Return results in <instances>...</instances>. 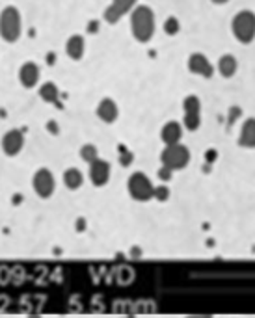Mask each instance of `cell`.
<instances>
[{
	"mask_svg": "<svg viewBox=\"0 0 255 318\" xmlns=\"http://www.w3.org/2000/svg\"><path fill=\"white\" fill-rule=\"evenodd\" d=\"M132 36L140 43H147L155 36V13L149 6H136L131 13Z\"/></svg>",
	"mask_w": 255,
	"mask_h": 318,
	"instance_id": "1",
	"label": "cell"
},
{
	"mask_svg": "<svg viewBox=\"0 0 255 318\" xmlns=\"http://www.w3.org/2000/svg\"><path fill=\"white\" fill-rule=\"evenodd\" d=\"M231 32L240 43H252L255 39V13L252 9H242L231 21Z\"/></svg>",
	"mask_w": 255,
	"mask_h": 318,
	"instance_id": "2",
	"label": "cell"
},
{
	"mask_svg": "<svg viewBox=\"0 0 255 318\" xmlns=\"http://www.w3.org/2000/svg\"><path fill=\"white\" fill-rule=\"evenodd\" d=\"M21 13L13 6H8L0 11V38L8 43H15L21 36Z\"/></svg>",
	"mask_w": 255,
	"mask_h": 318,
	"instance_id": "3",
	"label": "cell"
},
{
	"mask_svg": "<svg viewBox=\"0 0 255 318\" xmlns=\"http://www.w3.org/2000/svg\"><path fill=\"white\" fill-rule=\"evenodd\" d=\"M160 162L162 166L170 168V170H183L190 162V151L186 145L175 143V145H166L164 151L160 153Z\"/></svg>",
	"mask_w": 255,
	"mask_h": 318,
	"instance_id": "4",
	"label": "cell"
},
{
	"mask_svg": "<svg viewBox=\"0 0 255 318\" xmlns=\"http://www.w3.org/2000/svg\"><path fill=\"white\" fill-rule=\"evenodd\" d=\"M127 186H129L131 197L136 199V201H149L153 197V194H155V186L151 184L149 177H147L146 173H142V171L132 173L131 177H129Z\"/></svg>",
	"mask_w": 255,
	"mask_h": 318,
	"instance_id": "5",
	"label": "cell"
},
{
	"mask_svg": "<svg viewBox=\"0 0 255 318\" xmlns=\"http://www.w3.org/2000/svg\"><path fill=\"white\" fill-rule=\"evenodd\" d=\"M32 184H34V190L39 197L43 199H49L51 195L54 194V188H56V181H54V175L47 168H41V170L36 171V175L32 179Z\"/></svg>",
	"mask_w": 255,
	"mask_h": 318,
	"instance_id": "6",
	"label": "cell"
},
{
	"mask_svg": "<svg viewBox=\"0 0 255 318\" xmlns=\"http://www.w3.org/2000/svg\"><path fill=\"white\" fill-rule=\"evenodd\" d=\"M188 69H190V73L203 78H210L214 75L212 63L209 62L207 56L201 54V52H192V54H190V58H188Z\"/></svg>",
	"mask_w": 255,
	"mask_h": 318,
	"instance_id": "7",
	"label": "cell"
},
{
	"mask_svg": "<svg viewBox=\"0 0 255 318\" xmlns=\"http://www.w3.org/2000/svg\"><path fill=\"white\" fill-rule=\"evenodd\" d=\"M24 147V136L21 131H9L4 134V138H2V151L6 153L8 156H15L21 153V149Z\"/></svg>",
	"mask_w": 255,
	"mask_h": 318,
	"instance_id": "8",
	"label": "cell"
},
{
	"mask_svg": "<svg viewBox=\"0 0 255 318\" xmlns=\"http://www.w3.org/2000/svg\"><path fill=\"white\" fill-rule=\"evenodd\" d=\"M90 179L95 186H104L110 179V164L106 160H101V158L92 162L90 164Z\"/></svg>",
	"mask_w": 255,
	"mask_h": 318,
	"instance_id": "9",
	"label": "cell"
},
{
	"mask_svg": "<svg viewBox=\"0 0 255 318\" xmlns=\"http://www.w3.org/2000/svg\"><path fill=\"white\" fill-rule=\"evenodd\" d=\"M19 80L24 88H34L39 82V67L34 62H26L19 69Z\"/></svg>",
	"mask_w": 255,
	"mask_h": 318,
	"instance_id": "10",
	"label": "cell"
},
{
	"mask_svg": "<svg viewBox=\"0 0 255 318\" xmlns=\"http://www.w3.org/2000/svg\"><path fill=\"white\" fill-rule=\"evenodd\" d=\"M239 145L246 149H255V117H250L242 123L239 134Z\"/></svg>",
	"mask_w": 255,
	"mask_h": 318,
	"instance_id": "11",
	"label": "cell"
},
{
	"mask_svg": "<svg viewBox=\"0 0 255 318\" xmlns=\"http://www.w3.org/2000/svg\"><path fill=\"white\" fill-rule=\"evenodd\" d=\"M119 116V110H117V104L112 99H102L97 106V117L104 123H114Z\"/></svg>",
	"mask_w": 255,
	"mask_h": 318,
	"instance_id": "12",
	"label": "cell"
},
{
	"mask_svg": "<svg viewBox=\"0 0 255 318\" xmlns=\"http://www.w3.org/2000/svg\"><path fill=\"white\" fill-rule=\"evenodd\" d=\"M181 136H183V127L177 123V121H168V123L162 127L160 131V138L166 145H175L181 141Z\"/></svg>",
	"mask_w": 255,
	"mask_h": 318,
	"instance_id": "13",
	"label": "cell"
},
{
	"mask_svg": "<svg viewBox=\"0 0 255 318\" xmlns=\"http://www.w3.org/2000/svg\"><path fill=\"white\" fill-rule=\"evenodd\" d=\"M65 52L69 56L71 60H82V56L86 52V43H84V38L82 36H71L65 43Z\"/></svg>",
	"mask_w": 255,
	"mask_h": 318,
	"instance_id": "14",
	"label": "cell"
},
{
	"mask_svg": "<svg viewBox=\"0 0 255 318\" xmlns=\"http://www.w3.org/2000/svg\"><path fill=\"white\" fill-rule=\"evenodd\" d=\"M237 67H239V63H237V58L233 54L220 56V60H218V73L224 78H231L237 73Z\"/></svg>",
	"mask_w": 255,
	"mask_h": 318,
	"instance_id": "15",
	"label": "cell"
},
{
	"mask_svg": "<svg viewBox=\"0 0 255 318\" xmlns=\"http://www.w3.org/2000/svg\"><path fill=\"white\" fill-rule=\"evenodd\" d=\"M63 184L69 188V190H78V188L84 184V175H82L80 170H77V168H69V170L63 173Z\"/></svg>",
	"mask_w": 255,
	"mask_h": 318,
	"instance_id": "16",
	"label": "cell"
},
{
	"mask_svg": "<svg viewBox=\"0 0 255 318\" xmlns=\"http://www.w3.org/2000/svg\"><path fill=\"white\" fill-rule=\"evenodd\" d=\"M39 97L45 102L56 104V102H58V97H60V91H58L54 82H45V84L39 88Z\"/></svg>",
	"mask_w": 255,
	"mask_h": 318,
	"instance_id": "17",
	"label": "cell"
},
{
	"mask_svg": "<svg viewBox=\"0 0 255 318\" xmlns=\"http://www.w3.org/2000/svg\"><path fill=\"white\" fill-rule=\"evenodd\" d=\"M183 110L185 114H201V101L198 95H188L183 101Z\"/></svg>",
	"mask_w": 255,
	"mask_h": 318,
	"instance_id": "18",
	"label": "cell"
},
{
	"mask_svg": "<svg viewBox=\"0 0 255 318\" xmlns=\"http://www.w3.org/2000/svg\"><path fill=\"white\" fill-rule=\"evenodd\" d=\"M80 156H82L84 162L92 164L99 158V151H97V147H95L93 143H86V145H82V149H80Z\"/></svg>",
	"mask_w": 255,
	"mask_h": 318,
	"instance_id": "19",
	"label": "cell"
},
{
	"mask_svg": "<svg viewBox=\"0 0 255 318\" xmlns=\"http://www.w3.org/2000/svg\"><path fill=\"white\" fill-rule=\"evenodd\" d=\"M183 125H185V129H188V131H198L201 127V114H185Z\"/></svg>",
	"mask_w": 255,
	"mask_h": 318,
	"instance_id": "20",
	"label": "cell"
},
{
	"mask_svg": "<svg viewBox=\"0 0 255 318\" xmlns=\"http://www.w3.org/2000/svg\"><path fill=\"white\" fill-rule=\"evenodd\" d=\"M136 2H138V0H114L112 6H114L121 15H125V13H129V11H132V9L136 8Z\"/></svg>",
	"mask_w": 255,
	"mask_h": 318,
	"instance_id": "21",
	"label": "cell"
},
{
	"mask_svg": "<svg viewBox=\"0 0 255 318\" xmlns=\"http://www.w3.org/2000/svg\"><path fill=\"white\" fill-rule=\"evenodd\" d=\"M179 28H181V24H179L177 17H168V19L164 21V32H166L168 36H177Z\"/></svg>",
	"mask_w": 255,
	"mask_h": 318,
	"instance_id": "22",
	"label": "cell"
},
{
	"mask_svg": "<svg viewBox=\"0 0 255 318\" xmlns=\"http://www.w3.org/2000/svg\"><path fill=\"white\" fill-rule=\"evenodd\" d=\"M102 17H104V21H106V23L108 24H116L117 21H119V19H121V13H119V11H117L116 8H114V6H112V4H110L108 8L104 9V13H102Z\"/></svg>",
	"mask_w": 255,
	"mask_h": 318,
	"instance_id": "23",
	"label": "cell"
},
{
	"mask_svg": "<svg viewBox=\"0 0 255 318\" xmlns=\"http://www.w3.org/2000/svg\"><path fill=\"white\" fill-rule=\"evenodd\" d=\"M153 197H155V199H158V201H166V199L170 197V190H168V186H166V184H160V186H156Z\"/></svg>",
	"mask_w": 255,
	"mask_h": 318,
	"instance_id": "24",
	"label": "cell"
},
{
	"mask_svg": "<svg viewBox=\"0 0 255 318\" xmlns=\"http://www.w3.org/2000/svg\"><path fill=\"white\" fill-rule=\"evenodd\" d=\"M132 160H134V156H132L131 151H127L125 147H121V155H119V164H121V166H131Z\"/></svg>",
	"mask_w": 255,
	"mask_h": 318,
	"instance_id": "25",
	"label": "cell"
},
{
	"mask_svg": "<svg viewBox=\"0 0 255 318\" xmlns=\"http://www.w3.org/2000/svg\"><path fill=\"white\" fill-rule=\"evenodd\" d=\"M171 175H173V170L166 168V166H162V168L158 170V179H160L162 182H168V181H171Z\"/></svg>",
	"mask_w": 255,
	"mask_h": 318,
	"instance_id": "26",
	"label": "cell"
},
{
	"mask_svg": "<svg viewBox=\"0 0 255 318\" xmlns=\"http://www.w3.org/2000/svg\"><path fill=\"white\" fill-rule=\"evenodd\" d=\"M240 116H242V110H240L239 106H233V108L229 110V119H227V125L231 127V125L235 123V121H237Z\"/></svg>",
	"mask_w": 255,
	"mask_h": 318,
	"instance_id": "27",
	"label": "cell"
},
{
	"mask_svg": "<svg viewBox=\"0 0 255 318\" xmlns=\"http://www.w3.org/2000/svg\"><path fill=\"white\" fill-rule=\"evenodd\" d=\"M97 32H99V23L97 21L88 23V34H97Z\"/></svg>",
	"mask_w": 255,
	"mask_h": 318,
	"instance_id": "28",
	"label": "cell"
},
{
	"mask_svg": "<svg viewBox=\"0 0 255 318\" xmlns=\"http://www.w3.org/2000/svg\"><path fill=\"white\" fill-rule=\"evenodd\" d=\"M216 156H218L216 151H214V149H209V151H207V156H205V158H207V162H214V160H216Z\"/></svg>",
	"mask_w": 255,
	"mask_h": 318,
	"instance_id": "29",
	"label": "cell"
},
{
	"mask_svg": "<svg viewBox=\"0 0 255 318\" xmlns=\"http://www.w3.org/2000/svg\"><path fill=\"white\" fill-rule=\"evenodd\" d=\"M47 131H51L52 134H58V125H56L54 121H49V123H47Z\"/></svg>",
	"mask_w": 255,
	"mask_h": 318,
	"instance_id": "30",
	"label": "cell"
},
{
	"mask_svg": "<svg viewBox=\"0 0 255 318\" xmlns=\"http://www.w3.org/2000/svg\"><path fill=\"white\" fill-rule=\"evenodd\" d=\"M84 227H86L84 218H80V220H77V231H84Z\"/></svg>",
	"mask_w": 255,
	"mask_h": 318,
	"instance_id": "31",
	"label": "cell"
},
{
	"mask_svg": "<svg viewBox=\"0 0 255 318\" xmlns=\"http://www.w3.org/2000/svg\"><path fill=\"white\" fill-rule=\"evenodd\" d=\"M47 63H54V54H47Z\"/></svg>",
	"mask_w": 255,
	"mask_h": 318,
	"instance_id": "32",
	"label": "cell"
},
{
	"mask_svg": "<svg viewBox=\"0 0 255 318\" xmlns=\"http://www.w3.org/2000/svg\"><path fill=\"white\" fill-rule=\"evenodd\" d=\"M210 2H214V4H218V6H222V4H227L229 0H210Z\"/></svg>",
	"mask_w": 255,
	"mask_h": 318,
	"instance_id": "33",
	"label": "cell"
},
{
	"mask_svg": "<svg viewBox=\"0 0 255 318\" xmlns=\"http://www.w3.org/2000/svg\"><path fill=\"white\" fill-rule=\"evenodd\" d=\"M188 318H209V317H188Z\"/></svg>",
	"mask_w": 255,
	"mask_h": 318,
	"instance_id": "34",
	"label": "cell"
}]
</instances>
